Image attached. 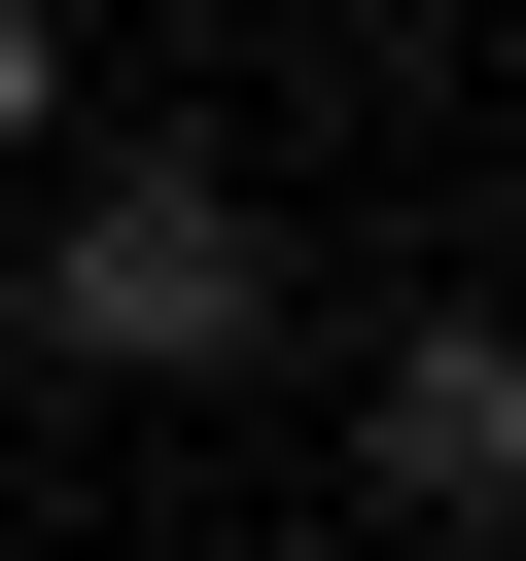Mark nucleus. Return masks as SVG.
I'll return each mask as SVG.
<instances>
[{"label":"nucleus","instance_id":"nucleus-1","mask_svg":"<svg viewBox=\"0 0 526 561\" xmlns=\"http://www.w3.org/2000/svg\"><path fill=\"white\" fill-rule=\"evenodd\" d=\"M0 210H35V351H70V386H245V351H281V210H245L210 140H35Z\"/></svg>","mask_w":526,"mask_h":561},{"label":"nucleus","instance_id":"nucleus-3","mask_svg":"<svg viewBox=\"0 0 526 561\" xmlns=\"http://www.w3.org/2000/svg\"><path fill=\"white\" fill-rule=\"evenodd\" d=\"M35 140H70V35H35V0H0V175H35Z\"/></svg>","mask_w":526,"mask_h":561},{"label":"nucleus","instance_id":"nucleus-2","mask_svg":"<svg viewBox=\"0 0 526 561\" xmlns=\"http://www.w3.org/2000/svg\"><path fill=\"white\" fill-rule=\"evenodd\" d=\"M351 491H386V526H526V316H386Z\"/></svg>","mask_w":526,"mask_h":561}]
</instances>
